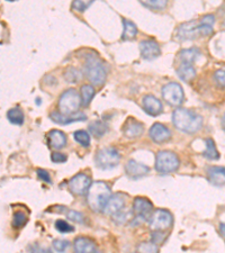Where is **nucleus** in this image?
<instances>
[{
    "label": "nucleus",
    "mask_w": 225,
    "mask_h": 253,
    "mask_svg": "<svg viewBox=\"0 0 225 253\" xmlns=\"http://www.w3.org/2000/svg\"><path fill=\"white\" fill-rule=\"evenodd\" d=\"M207 178L212 185L224 186L225 185V168L223 167H210L207 169Z\"/></svg>",
    "instance_id": "obj_18"
},
{
    "label": "nucleus",
    "mask_w": 225,
    "mask_h": 253,
    "mask_svg": "<svg viewBox=\"0 0 225 253\" xmlns=\"http://www.w3.org/2000/svg\"><path fill=\"white\" fill-rule=\"evenodd\" d=\"M125 206V201L123 198V196L120 194H115L113 196H110V198L108 199L107 204H106L103 211L106 215H115L118 211H121L124 210Z\"/></svg>",
    "instance_id": "obj_15"
},
{
    "label": "nucleus",
    "mask_w": 225,
    "mask_h": 253,
    "mask_svg": "<svg viewBox=\"0 0 225 253\" xmlns=\"http://www.w3.org/2000/svg\"><path fill=\"white\" fill-rule=\"evenodd\" d=\"M214 80L220 87L225 88V69H221L214 73Z\"/></svg>",
    "instance_id": "obj_38"
},
{
    "label": "nucleus",
    "mask_w": 225,
    "mask_h": 253,
    "mask_svg": "<svg viewBox=\"0 0 225 253\" xmlns=\"http://www.w3.org/2000/svg\"><path fill=\"white\" fill-rule=\"evenodd\" d=\"M174 217L170 211L166 210H157L150 218V228L152 231H166L173 226Z\"/></svg>",
    "instance_id": "obj_7"
},
{
    "label": "nucleus",
    "mask_w": 225,
    "mask_h": 253,
    "mask_svg": "<svg viewBox=\"0 0 225 253\" xmlns=\"http://www.w3.org/2000/svg\"><path fill=\"white\" fill-rule=\"evenodd\" d=\"M142 106L146 114L151 116H158L162 113V104L157 97L152 95H146L142 100Z\"/></svg>",
    "instance_id": "obj_12"
},
{
    "label": "nucleus",
    "mask_w": 225,
    "mask_h": 253,
    "mask_svg": "<svg viewBox=\"0 0 225 253\" xmlns=\"http://www.w3.org/2000/svg\"><path fill=\"white\" fill-rule=\"evenodd\" d=\"M123 24H124V32H123L122 40L128 41L132 40L135 38V35L137 34V28L136 25L133 22L128 19H123Z\"/></svg>",
    "instance_id": "obj_24"
},
{
    "label": "nucleus",
    "mask_w": 225,
    "mask_h": 253,
    "mask_svg": "<svg viewBox=\"0 0 225 253\" xmlns=\"http://www.w3.org/2000/svg\"><path fill=\"white\" fill-rule=\"evenodd\" d=\"M143 6L152 8V9H163L167 7L166 0H149V1H142Z\"/></svg>",
    "instance_id": "obj_35"
},
{
    "label": "nucleus",
    "mask_w": 225,
    "mask_h": 253,
    "mask_svg": "<svg viewBox=\"0 0 225 253\" xmlns=\"http://www.w3.org/2000/svg\"><path fill=\"white\" fill-rule=\"evenodd\" d=\"M27 216L23 211H15L13 216V226L15 228H22L26 225Z\"/></svg>",
    "instance_id": "obj_30"
},
{
    "label": "nucleus",
    "mask_w": 225,
    "mask_h": 253,
    "mask_svg": "<svg viewBox=\"0 0 225 253\" xmlns=\"http://www.w3.org/2000/svg\"><path fill=\"white\" fill-rule=\"evenodd\" d=\"M51 160H52V162H54V163H63V162L68 160V158L63 153L54 152V153H52Z\"/></svg>",
    "instance_id": "obj_43"
},
{
    "label": "nucleus",
    "mask_w": 225,
    "mask_h": 253,
    "mask_svg": "<svg viewBox=\"0 0 225 253\" xmlns=\"http://www.w3.org/2000/svg\"><path fill=\"white\" fill-rule=\"evenodd\" d=\"M205 143H206V150L203 152V156L207 159H210V160H219L220 154H219L218 149H216L214 141H213L212 138H207Z\"/></svg>",
    "instance_id": "obj_26"
},
{
    "label": "nucleus",
    "mask_w": 225,
    "mask_h": 253,
    "mask_svg": "<svg viewBox=\"0 0 225 253\" xmlns=\"http://www.w3.org/2000/svg\"><path fill=\"white\" fill-rule=\"evenodd\" d=\"M178 36L181 40H194L199 36L198 25L196 22L183 23L178 28Z\"/></svg>",
    "instance_id": "obj_16"
},
{
    "label": "nucleus",
    "mask_w": 225,
    "mask_h": 253,
    "mask_svg": "<svg viewBox=\"0 0 225 253\" xmlns=\"http://www.w3.org/2000/svg\"><path fill=\"white\" fill-rule=\"evenodd\" d=\"M51 120L54 122L56 124H60V125H68V124H71V123H75V122H80V121H85L87 116L84 115V114H75V115L72 116H67V115H62L60 112H54V113H51L50 115Z\"/></svg>",
    "instance_id": "obj_19"
},
{
    "label": "nucleus",
    "mask_w": 225,
    "mask_h": 253,
    "mask_svg": "<svg viewBox=\"0 0 225 253\" xmlns=\"http://www.w3.org/2000/svg\"><path fill=\"white\" fill-rule=\"evenodd\" d=\"M222 127H223V129L225 130V113H224V115H223V117H222Z\"/></svg>",
    "instance_id": "obj_47"
},
{
    "label": "nucleus",
    "mask_w": 225,
    "mask_h": 253,
    "mask_svg": "<svg viewBox=\"0 0 225 253\" xmlns=\"http://www.w3.org/2000/svg\"><path fill=\"white\" fill-rule=\"evenodd\" d=\"M95 160L98 168L101 170H110L118 166L121 156L116 149L105 148L98 151Z\"/></svg>",
    "instance_id": "obj_6"
},
{
    "label": "nucleus",
    "mask_w": 225,
    "mask_h": 253,
    "mask_svg": "<svg viewBox=\"0 0 225 253\" xmlns=\"http://www.w3.org/2000/svg\"><path fill=\"white\" fill-rule=\"evenodd\" d=\"M93 253H101V252H100V251H97V250H96V251L93 252Z\"/></svg>",
    "instance_id": "obj_48"
},
{
    "label": "nucleus",
    "mask_w": 225,
    "mask_h": 253,
    "mask_svg": "<svg viewBox=\"0 0 225 253\" xmlns=\"http://www.w3.org/2000/svg\"><path fill=\"white\" fill-rule=\"evenodd\" d=\"M28 251H30L31 253H53L50 248L41 247L38 243L31 244V246L28 247Z\"/></svg>",
    "instance_id": "obj_39"
},
{
    "label": "nucleus",
    "mask_w": 225,
    "mask_h": 253,
    "mask_svg": "<svg viewBox=\"0 0 225 253\" xmlns=\"http://www.w3.org/2000/svg\"><path fill=\"white\" fill-rule=\"evenodd\" d=\"M89 130H90V132H91V134H92L93 136H96V137L99 138V137L105 135L106 132H107V130H108V127H107V125H106L105 123H103V122L95 121V122H92V123L89 125Z\"/></svg>",
    "instance_id": "obj_27"
},
{
    "label": "nucleus",
    "mask_w": 225,
    "mask_h": 253,
    "mask_svg": "<svg viewBox=\"0 0 225 253\" xmlns=\"http://www.w3.org/2000/svg\"><path fill=\"white\" fill-rule=\"evenodd\" d=\"M85 72L87 78L95 85H101L105 83L106 70L96 56H88L85 63Z\"/></svg>",
    "instance_id": "obj_4"
},
{
    "label": "nucleus",
    "mask_w": 225,
    "mask_h": 253,
    "mask_svg": "<svg viewBox=\"0 0 225 253\" xmlns=\"http://www.w3.org/2000/svg\"><path fill=\"white\" fill-rule=\"evenodd\" d=\"M92 5V1H73L72 3V8L76 9L80 13H83L89 6Z\"/></svg>",
    "instance_id": "obj_40"
},
{
    "label": "nucleus",
    "mask_w": 225,
    "mask_h": 253,
    "mask_svg": "<svg viewBox=\"0 0 225 253\" xmlns=\"http://www.w3.org/2000/svg\"><path fill=\"white\" fill-rule=\"evenodd\" d=\"M137 250L140 253H159V248L153 242H142Z\"/></svg>",
    "instance_id": "obj_32"
},
{
    "label": "nucleus",
    "mask_w": 225,
    "mask_h": 253,
    "mask_svg": "<svg viewBox=\"0 0 225 253\" xmlns=\"http://www.w3.org/2000/svg\"><path fill=\"white\" fill-rule=\"evenodd\" d=\"M198 32H199V36H207V35L212 34L213 28L211 26H207V25H199Z\"/></svg>",
    "instance_id": "obj_45"
},
{
    "label": "nucleus",
    "mask_w": 225,
    "mask_h": 253,
    "mask_svg": "<svg viewBox=\"0 0 225 253\" xmlns=\"http://www.w3.org/2000/svg\"><path fill=\"white\" fill-rule=\"evenodd\" d=\"M73 137H75L76 142L79 143L80 145L85 146V148H88L90 145V136L86 130H77L73 134Z\"/></svg>",
    "instance_id": "obj_29"
},
{
    "label": "nucleus",
    "mask_w": 225,
    "mask_h": 253,
    "mask_svg": "<svg viewBox=\"0 0 225 253\" xmlns=\"http://www.w3.org/2000/svg\"><path fill=\"white\" fill-rule=\"evenodd\" d=\"M95 96V88L90 84H85L81 87V101L85 106H88Z\"/></svg>",
    "instance_id": "obj_28"
},
{
    "label": "nucleus",
    "mask_w": 225,
    "mask_h": 253,
    "mask_svg": "<svg viewBox=\"0 0 225 253\" xmlns=\"http://www.w3.org/2000/svg\"><path fill=\"white\" fill-rule=\"evenodd\" d=\"M65 79H67L69 83H72V84H76L78 81L81 80V72L79 70H77L75 68H69L67 72H65Z\"/></svg>",
    "instance_id": "obj_33"
},
{
    "label": "nucleus",
    "mask_w": 225,
    "mask_h": 253,
    "mask_svg": "<svg viewBox=\"0 0 225 253\" xmlns=\"http://www.w3.org/2000/svg\"><path fill=\"white\" fill-rule=\"evenodd\" d=\"M179 159L171 151H160L155 158V170L162 174L171 173L179 168Z\"/></svg>",
    "instance_id": "obj_5"
},
{
    "label": "nucleus",
    "mask_w": 225,
    "mask_h": 253,
    "mask_svg": "<svg viewBox=\"0 0 225 253\" xmlns=\"http://www.w3.org/2000/svg\"><path fill=\"white\" fill-rule=\"evenodd\" d=\"M48 144H50L51 148L60 150L62 149L67 144V137H65V134L61 130L53 129L48 133Z\"/></svg>",
    "instance_id": "obj_21"
},
{
    "label": "nucleus",
    "mask_w": 225,
    "mask_h": 253,
    "mask_svg": "<svg viewBox=\"0 0 225 253\" xmlns=\"http://www.w3.org/2000/svg\"><path fill=\"white\" fill-rule=\"evenodd\" d=\"M83 104L81 97L75 89H68L59 99V111L62 115L72 116L78 112V109Z\"/></svg>",
    "instance_id": "obj_3"
},
{
    "label": "nucleus",
    "mask_w": 225,
    "mask_h": 253,
    "mask_svg": "<svg viewBox=\"0 0 225 253\" xmlns=\"http://www.w3.org/2000/svg\"><path fill=\"white\" fill-rule=\"evenodd\" d=\"M162 97L171 106H180L185 99L182 87L177 83H170L162 88Z\"/></svg>",
    "instance_id": "obj_8"
},
{
    "label": "nucleus",
    "mask_w": 225,
    "mask_h": 253,
    "mask_svg": "<svg viewBox=\"0 0 225 253\" xmlns=\"http://www.w3.org/2000/svg\"><path fill=\"white\" fill-rule=\"evenodd\" d=\"M53 248L56 252L63 253L69 248V241L67 240H54L53 241Z\"/></svg>",
    "instance_id": "obj_36"
},
{
    "label": "nucleus",
    "mask_w": 225,
    "mask_h": 253,
    "mask_svg": "<svg viewBox=\"0 0 225 253\" xmlns=\"http://www.w3.org/2000/svg\"><path fill=\"white\" fill-rule=\"evenodd\" d=\"M55 228L59 232H61V233H71V232L75 231V227L63 221V219H58V221L55 222Z\"/></svg>",
    "instance_id": "obj_34"
},
{
    "label": "nucleus",
    "mask_w": 225,
    "mask_h": 253,
    "mask_svg": "<svg viewBox=\"0 0 225 253\" xmlns=\"http://www.w3.org/2000/svg\"><path fill=\"white\" fill-rule=\"evenodd\" d=\"M143 132H144L143 124H141L140 122L135 121L134 118H129L124 124V127H123V133H124V135L130 138L141 136Z\"/></svg>",
    "instance_id": "obj_17"
},
{
    "label": "nucleus",
    "mask_w": 225,
    "mask_h": 253,
    "mask_svg": "<svg viewBox=\"0 0 225 253\" xmlns=\"http://www.w3.org/2000/svg\"><path fill=\"white\" fill-rule=\"evenodd\" d=\"M132 216H133L132 211L123 210L121 211H118L117 214L113 215V218H114V221H115L118 224H124L128 221H130V219L132 218Z\"/></svg>",
    "instance_id": "obj_31"
},
{
    "label": "nucleus",
    "mask_w": 225,
    "mask_h": 253,
    "mask_svg": "<svg viewBox=\"0 0 225 253\" xmlns=\"http://www.w3.org/2000/svg\"><path fill=\"white\" fill-rule=\"evenodd\" d=\"M96 251L95 241L80 236L75 240V253H93Z\"/></svg>",
    "instance_id": "obj_20"
},
{
    "label": "nucleus",
    "mask_w": 225,
    "mask_h": 253,
    "mask_svg": "<svg viewBox=\"0 0 225 253\" xmlns=\"http://www.w3.org/2000/svg\"><path fill=\"white\" fill-rule=\"evenodd\" d=\"M214 22H215V17L211 14L203 16L202 19H200V24H202V25H207L211 27H213V25H214Z\"/></svg>",
    "instance_id": "obj_44"
},
{
    "label": "nucleus",
    "mask_w": 225,
    "mask_h": 253,
    "mask_svg": "<svg viewBox=\"0 0 225 253\" xmlns=\"http://www.w3.org/2000/svg\"><path fill=\"white\" fill-rule=\"evenodd\" d=\"M178 77L185 83H190L196 77V70L193 67V64H185L181 63V65L178 68L177 70Z\"/></svg>",
    "instance_id": "obj_22"
},
{
    "label": "nucleus",
    "mask_w": 225,
    "mask_h": 253,
    "mask_svg": "<svg viewBox=\"0 0 225 253\" xmlns=\"http://www.w3.org/2000/svg\"><path fill=\"white\" fill-rule=\"evenodd\" d=\"M133 211L137 214V216L148 219L151 211H153V205L149 199L144 197H136L133 203Z\"/></svg>",
    "instance_id": "obj_14"
},
{
    "label": "nucleus",
    "mask_w": 225,
    "mask_h": 253,
    "mask_svg": "<svg viewBox=\"0 0 225 253\" xmlns=\"http://www.w3.org/2000/svg\"><path fill=\"white\" fill-rule=\"evenodd\" d=\"M167 235L161 231H153L152 233V242L154 244H161L166 240Z\"/></svg>",
    "instance_id": "obj_41"
},
{
    "label": "nucleus",
    "mask_w": 225,
    "mask_h": 253,
    "mask_svg": "<svg viewBox=\"0 0 225 253\" xmlns=\"http://www.w3.org/2000/svg\"><path fill=\"white\" fill-rule=\"evenodd\" d=\"M220 232H221V234H222L225 238V223L220 224Z\"/></svg>",
    "instance_id": "obj_46"
},
{
    "label": "nucleus",
    "mask_w": 225,
    "mask_h": 253,
    "mask_svg": "<svg viewBox=\"0 0 225 253\" xmlns=\"http://www.w3.org/2000/svg\"><path fill=\"white\" fill-rule=\"evenodd\" d=\"M36 172H38L39 178H40L42 181L46 182V183H51V182H52L51 177H50V173H48L46 170H44V169H38V170H36Z\"/></svg>",
    "instance_id": "obj_42"
},
{
    "label": "nucleus",
    "mask_w": 225,
    "mask_h": 253,
    "mask_svg": "<svg viewBox=\"0 0 225 253\" xmlns=\"http://www.w3.org/2000/svg\"><path fill=\"white\" fill-rule=\"evenodd\" d=\"M110 196H112V191L107 183L96 181L90 185L87 191V203L93 211H100L104 210Z\"/></svg>",
    "instance_id": "obj_2"
},
{
    "label": "nucleus",
    "mask_w": 225,
    "mask_h": 253,
    "mask_svg": "<svg viewBox=\"0 0 225 253\" xmlns=\"http://www.w3.org/2000/svg\"><path fill=\"white\" fill-rule=\"evenodd\" d=\"M140 51L142 58L145 60H153L160 55V45L153 40L142 41L140 43Z\"/></svg>",
    "instance_id": "obj_10"
},
{
    "label": "nucleus",
    "mask_w": 225,
    "mask_h": 253,
    "mask_svg": "<svg viewBox=\"0 0 225 253\" xmlns=\"http://www.w3.org/2000/svg\"><path fill=\"white\" fill-rule=\"evenodd\" d=\"M7 118L11 124L22 125L24 123V118H25V116H24V113L22 109H19L18 107H15V108L9 109V111L7 112Z\"/></svg>",
    "instance_id": "obj_25"
},
{
    "label": "nucleus",
    "mask_w": 225,
    "mask_h": 253,
    "mask_svg": "<svg viewBox=\"0 0 225 253\" xmlns=\"http://www.w3.org/2000/svg\"><path fill=\"white\" fill-rule=\"evenodd\" d=\"M149 134H150L151 140L155 143H159V144L169 141L171 137L170 130L168 129L165 125H162L160 123L153 124L152 127L150 128Z\"/></svg>",
    "instance_id": "obj_13"
},
{
    "label": "nucleus",
    "mask_w": 225,
    "mask_h": 253,
    "mask_svg": "<svg viewBox=\"0 0 225 253\" xmlns=\"http://www.w3.org/2000/svg\"><path fill=\"white\" fill-rule=\"evenodd\" d=\"M125 171L131 179H138L148 174L150 172V168L135 160H129L125 166Z\"/></svg>",
    "instance_id": "obj_11"
},
{
    "label": "nucleus",
    "mask_w": 225,
    "mask_h": 253,
    "mask_svg": "<svg viewBox=\"0 0 225 253\" xmlns=\"http://www.w3.org/2000/svg\"><path fill=\"white\" fill-rule=\"evenodd\" d=\"M90 185H91V180L88 177L87 174L85 173H78L75 177H72L70 180H69V189L72 194L77 196L85 195L87 193Z\"/></svg>",
    "instance_id": "obj_9"
},
{
    "label": "nucleus",
    "mask_w": 225,
    "mask_h": 253,
    "mask_svg": "<svg viewBox=\"0 0 225 253\" xmlns=\"http://www.w3.org/2000/svg\"><path fill=\"white\" fill-rule=\"evenodd\" d=\"M67 216L68 218L70 219L72 222H76V223H83L84 222V215L80 213V211H72V210H69L67 211Z\"/></svg>",
    "instance_id": "obj_37"
},
{
    "label": "nucleus",
    "mask_w": 225,
    "mask_h": 253,
    "mask_svg": "<svg viewBox=\"0 0 225 253\" xmlns=\"http://www.w3.org/2000/svg\"><path fill=\"white\" fill-rule=\"evenodd\" d=\"M175 127L187 134L197 133L203 127V117L186 108H178L173 113Z\"/></svg>",
    "instance_id": "obj_1"
},
{
    "label": "nucleus",
    "mask_w": 225,
    "mask_h": 253,
    "mask_svg": "<svg viewBox=\"0 0 225 253\" xmlns=\"http://www.w3.org/2000/svg\"><path fill=\"white\" fill-rule=\"evenodd\" d=\"M199 55H200V51L197 47L186 48V50H182L179 53L180 60H181V62L185 64H193Z\"/></svg>",
    "instance_id": "obj_23"
}]
</instances>
